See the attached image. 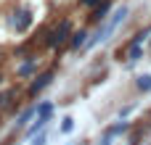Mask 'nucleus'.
<instances>
[{"mask_svg": "<svg viewBox=\"0 0 151 145\" xmlns=\"http://www.w3.org/2000/svg\"><path fill=\"white\" fill-rule=\"evenodd\" d=\"M149 50H151V45H149Z\"/></svg>", "mask_w": 151, "mask_h": 145, "instance_id": "16", "label": "nucleus"}, {"mask_svg": "<svg viewBox=\"0 0 151 145\" xmlns=\"http://www.w3.org/2000/svg\"><path fill=\"white\" fill-rule=\"evenodd\" d=\"M74 129V122L72 119H64V124H61V132H72Z\"/></svg>", "mask_w": 151, "mask_h": 145, "instance_id": "14", "label": "nucleus"}, {"mask_svg": "<svg viewBox=\"0 0 151 145\" xmlns=\"http://www.w3.org/2000/svg\"><path fill=\"white\" fill-rule=\"evenodd\" d=\"M80 3H82V5H88V8H93V5H96V3H101V0H80Z\"/></svg>", "mask_w": 151, "mask_h": 145, "instance_id": "15", "label": "nucleus"}, {"mask_svg": "<svg viewBox=\"0 0 151 145\" xmlns=\"http://www.w3.org/2000/svg\"><path fill=\"white\" fill-rule=\"evenodd\" d=\"M135 87H138L141 92H149L151 90V74H141V77L135 79Z\"/></svg>", "mask_w": 151, "mask_h": 145, "instance_id": "8", "label": "nucleus"}, {"mask_svg": "<svg viewBox=\"0 0 151 145\" xmlns=\"http://www.w3.org/2000/svg\"><path fill=\"white\" fill-rule=\"evenodd\" d=\"M104 145H109V143H104Z\"/></svg>", "mask_w": 151, "mask_h": 145, "instance_id": "17", "label": "nucleus"}, {"mask_svg": "<svg viewBox=\"0 0 151 145\" xmlns=\"http://www.w3.org/2000/svg\"><path fill=\"white\" fill-rule=\"evenodd\" d=\"M125 129H127V122H119V124L109 127V129H106V140H109V137H117V135H122Z\"/></svg>", "mask_w": 151, "mask_h": 145, "instance_id": "9", "label": "nucleus"}, {"mask_svg": "<svg viewBox=\"0 0 151 145\" xmlns=\"http://www.w3.org/2000/svg\"><path fill=\"white\" fill-rule=\"evenodd\" d=\"M50 82H53V74H50V71H48V74H40V77L29 85V95H37V92H40L42 87H48Z\"/></svg>", "mask_w": 151, "mask_h": 145, "instance_id": "5", "label": "nucleus"}, {"mask_svg": "<svg viewBox=\"0 0 151 145\" xmlns=\"http://www.w3.org/2000/svg\"><path fill=\"white\" fill-rule=\"evenodd\" d=\"M35 111H37V108H27V111H24V114H21V116L16 119V127H27V122H29V119L35 116Z\"/></svg>", "mask_w": 151, "mask_h": 145, "instance_id": "10", "label": "nucleus"}, {"mask_svg": "<svg viewBox=\"0 0 151 145\" xmlns=\"http://www.w3.org/2000/svg\"><path fill=\"white\" fill-rule=\"evenodd\" d=\"M48 119H50V116H42V114H40V116H37V122H35V124L27 129V135H29V137H32V135H37V132H40V129L48 124Z\"/></svg>", "mask_w": 151, "mask_h": 145, "instance_id": "7", "label": "nucleus"}, {"mask_svg": "<svg viewBox=\"0 0 151 145\" xmlns=\"http://www.w3.org/2000/svg\"><path fill=\"white\" fill-rule=\"evenodd\" d=\"M130 58H133V61L141 58V45H130Z\"/></svg>", "mask_w": 151, "mask_h": 145, "instance_id": "13", "label": "nucleus"}, {"mask_svg": "<svg viewBox=\"0 0 151 145\" xmlns=\"http://www.w3.org/2000/svg\"><path fill=\"white\" fill-rule=\"evenodd\" d=\"M37 111H40L42 116H50V114H53V103H42V106H40Z\"/></svg>", "mask_w": 151, "mask_h": 145, "instance_id": "12", "label": "nucleus"}, {"mask_svg": "<svg viewBox=\"0 0 151 145\" xmlns=\"http://www.w3.org/2000/svg\"><path fill=\"white\" fill-rule=\"evenodd\" d=\"M85 37H88V32H85V29L74 32V34H72V40H69V48H72V50H80V48L85 45Z\"/></svg>", "mask_w": 151, "mask_h": 145, "instance_id": "6", "label": "nucleus"}, {"mask_svg": "<svg viewBox=\"0 0 151 145\" xmlns=\"http://www.w3.org/2000/svg\"><path fill=\"white\" fill-rule=\"evenodd\" d=\"M109 8H111V3H109V0H101V3H96V11L90 13V21H93V24H101V21L106 18Z\"/></svg>", "mask_w": 151, "mask_h": 145, "instance_id": "4", "label": "nucleus"}, {"mask_svg": "<svg viewBox=\"0 0 151 145\" xmlns=\"http://www.w3.org/2000/svg\"><path fill=\"white\" fill-rule=\"evenodd\" d=\"M69 34H72V24H69V18H64V21H58V24L48 32L45 45H48V48H61V45L69 40Z\"/></svg>", "mask_w": 151, "mask_h": 145, "instance_id": "2", "label": "nucleus"}, {"mask_svg": "<svg viewBox=\"0 0 151 145\" xmlns=\"http://www.w3.org/2000/svg\"><path fill=\"white\" fill-rule=\"evenodd\" d=\"M32 71H35V63H32V61H29V63H21V66H19V77H29Z\"/></svg>", "mask_w": 151, "mask_h": 145, "instance_id": "11", "label": "nucleus"}, {"mask_svg": "<svg viewBox=\"0 0 151 145\" xmlns=\"http://www.w3.org/2000/svg\"><path fill=\"white\" fill-rule=\"evenodd\" d=\"M29 24H32V13H29L27 8L16 11V18H13V26H16V32H27V29H29Z\"/></svg>", "mask_w": 151, "mask_h": 145, "instance_id": "3", "label": "nucleus"}, {"mask_svg": "<svg viewBox=\"0 0 151 145\" xmlns=\"http://www.w3.org/2000/svg\"><path fill=\"white\" fill-rule=\"evenodd\" d=\"M125 18H127V5H122V8H119V11L114 13V18H111L109 24H104V26H101V29H98V32H96V34L90 37V40H85V50L96 48V45H98V42H104V40H106L109 34H114V32H117V26H119V24H122Z\"/></svg>", "mask_w": 151, "mask_h": 145, "instance_id": "1", "label": "nucleus"}]
</instances>
